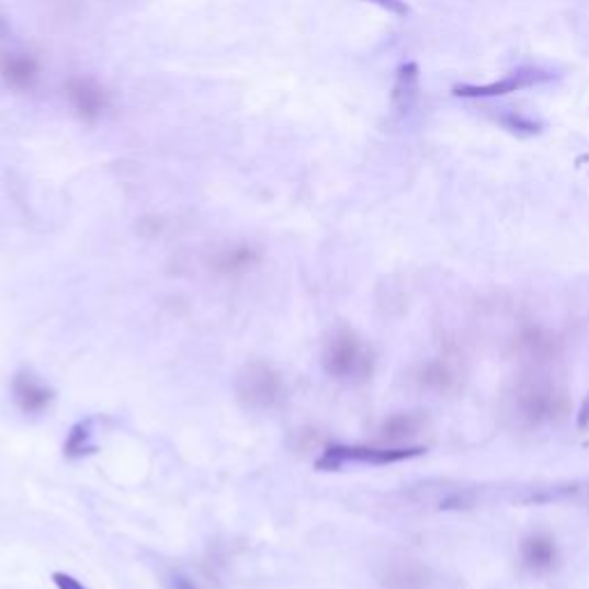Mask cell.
I'll use <instances>...</instances> for the list:
<instances>
[{"mask_svg":"<svg viewBox=\"0 0 589 589\" xmlns=\"http://www.w3.org/2000/svg\"><path fill=\"white\" fill-rule=\"evenodd\" d=\"M415 383L435 396H452L463 387V364L456 355L442 352L417 366Z\"/></svg>","mask_w":589,"mask_h":589,"instance_id":"52a82bcc","label":"cell"},{"mask_svg":"<svg viewBox=\"0 0 589 589\" xmlns=\"http://www.w3.org/2000/svg\"><path fill=\"white\" fill-rule=\"evenodd\" d=\"M419 65L417 63H404L396 69L394 88H392V104L396 111L406 113L415 106L419 100Z\"/></svg>","mask_w":589,"mask_h":589,"instance_id":"9a60e30c","label":"cell"},{"mask_svg":"<svg viewBox=\"0 0 589 589\" xmlns=\"http://www.w3.org/2000/svg\"><path fill=\"white\" fill-rule=\"evenodd\" d=\"M427 454V446H366V444H329L316 461L320 473H339L348 465H371L383 467L404 463Z\"/></svg>","mask_w":589,"mask_h":589,"instance_id":"277c9868","label":"cell"},{"mask_svg":"<svg viewBox=\"0 0 589 589\" xmlns=\"http://www.w3.org/2000/svg\"><path fill=\"white\" fill-rule=\"evenodd\" d=\"M322 369L341 383H366L375 371V352L355 329L337 327L325 341Z\"/></svg>","mask_w":589,"mask_h":589,"instance_id":"7a4b0ae2","label":"cell"},{"mask_svg":"<svg viewBox=\"0 0 589 589\" xmlns=\"http://www.w3.org/2000/svg\"><path fill=\"white\" fill-rule=\"evenodd\" d=\"M258 263H261V253H258L253 247L233 245V247H226V249H222V251H217L215 256H212L209 270L215 274H219V276L233 279V276L247 274Z\"/></svg>","mask_w":589,"mask_h":589,"instance_id":"4fadbf2b","label":"cell"},{"mask_svg":"<svg viewBox=\"0 0 589 589\" xmlns=\"http://www.w3.org/2000/svg\"><path fill=\"white\" fill-rule=\"evenodd\" d=\"M521 562L525 571L532 576H548L555 571L559 562V551L555 539L546 532H534L523 539L521 544Z\"/></svg>","mask_w":589,"mask_h":589,"instance_id":"8fae6325","label":"cell"},{"mask_svg":"<svg viewBox=\"0 0 589 589\" xmlns=\"http://www.w3.org/2000/svg\"><path fill=\"white\" fill-rule=\"evenodd\" d=\"M427 427H429V421L421 412H396L381 423L378 438L385 444L400 446V442H408L421 435L423 431H427Z\"/></svg>","mask_w":589,"mask_h":589,"instance_id":"5bb4252c","label":"cell"},{"mask_svg":"<svg viewBox=\"0 0 589 589\" xmlns=\"http://www.w3.org/2000/svg\"><path fill=\"white\" fill-rule=\"evenodd\" d=\"M65 95L69 106L86 123H95L102 117V113L109 109V92L88 77H72L65 86Z\"/></svg>","mask_w":589,"mask_h":589,"instance_id":"ba28073f","label":"cell"},{"mask_svg":"<svg viewBox=\"0 0 589 589\" xmlns=\"http://www.w3.org/2000/svg\"><path fill=\"white\" fill-rule=\"evenodd\" d=\"M163 582H167V589H207L203 585V580L192 578L190 574H184V571H173Z\"/></svg>","mask_w":589,"mask_h":589,"instance_id":"ac0fdd59","label":"cell"},{"mask_svg":"<svg viewBox=\"0 0 589 589\" xmlns=\"http://www.w3.org/2000/svg\"><path fill=\"white\" fill-rule=\"evenodd\" d=\"M52 578H54V585H56L58 589H86L75 576L63 574V571H56Z\"/></svg>","mask_w":589,"mask_h":589,"instance_id":"ffe728a7","label":"cell"},{"mask_svg":"<svg viewBox=\"0 0 589 589\" xmlns=\"http://www.w3.org/2000/svg\"><path fill=\"white\" fill-rule=\"evenodd\" d=\"M495 123L500 127H505L507 132L516 134V136H536L541 134V123L534 121L530 115H523L518 111H509V109H498V113L492 115Z\"/></svg>","mask_w":589,"mask_h":589,"instance_id":"e0dca14e","label":"cell"},{"mask_svg":"<svg viewBox=\"0 0 589 589\" xmlns=\"http://www.w3.org/2000/svg\"><path fill=\"white\" fill-rule=\"evenodd\" d=\"M505 410L513 427L523 431H539L567 419L571 398L567 387L546 369H528L509 387L505 396Z\"/></svg>","mask_w":589,"mask_h":589,"instance_id":"6da1fadb","label":"cell"},{"mask_svg":"<svg viewBox=\"0 0 589 589\" xmlns=\"http://www.w3.org/2000/svg\"><path fill=\"white\" fill-rule=\"evenodd\" d=\"M92 423L95 421L86 419V421H79V423H75L72 429H69L67 440H65V456L67 458H83L98 450L95 442H92Z\"/></svg>","mask_w":589,"mask_h":589,"instance_id":"2e32d148","label":"cell"},{"mask_svg":"<svg viewBox=\"0 0 589 589\" xmlns=\"http://www.w3.org/2000/svg\"><path fill=\"white\" fill-rule=\"evenodd\" d=\"M39 60L29 52L0 54V77L14 90H33L39 81Z\"/></svg>","mask_w":589,"mask_h":589,"instance_id":"7c38bea8","label":"cell"},{"mask_svg":"<svg viewBox=\"0 0 589 589\" xmlns=\"http://www.w3.org/2000/svg\"><path fill=\"white\" fill-rule=\"evenodd\" d=\"M511 350L530 369H548L562 358L564 341L544 325L523 322L511 337Z\"/></svg>","mask_w":589,"mask_h":589,"instance_id":"5b68a950","label":"cell"},{"mask_svg":"<svg viewBox=\"0 0 589 589\" xmlns=\"http://www.w3.org/2000/svg\"><path fill=\"white\" fill-rule=\"evenodd\" d=\"M362 3H371V5H378L381 10L394 14V16H406L410 10L406 5V0H362Z\"/></svg>","mask_w":589,"mask_h":589,"instance_id":"d6986e66","label":"cell"},{"mask_svg":"<svg viewBox=\"0 0 589 589\" xmlns=\"http://www.w3.org/2000/svg\"><path fill=\"white\" fill-rule=\"evenodd\" d=\"M12 396L19 410L26 415H39L44 410H49L56 398L54 389L44 381H39V375H35L33 371H19L14 375Z\"/></svg>","mask_w":589,"mask_h":589,"instance_id":"30bf717a","label":"cell"},{"mask_svg":"<svg viewBox=\"0 0 589 589\" xmlns=\"http://www.w3.org/2000/svg\"><path fill=\"white\" fill-rule=\"evenodd\" d=\"M383 589H435V574L417 559H392L381 571Z\"/></svg>","mask_w":589,"mask_h":589,"instance_id":"9c48e42d","label":"cell"},{"mask_svg":"<svg viewBox=\"0 0 589 589\" xmlns=\"http://www.w3.org/2000/svg\"><path fill=\"white\" fill-rule=\"evenodd\" d=\"M578 431L587 435L585 444L589 446V398H585V404H582V408L578 412Z\"/></svg>","mask_w":589,"mask_h":589,"instance_id":"44dd1931","label":"cell"},{"mask_svg":"<svg viewBox=\"0 0 589 589\" xmlns=\"http://www.w3.org/2000/svg\"><path fill=\"white\" fill-rule=\"evenodd\" d=\"M235 396L249 412H270L286 400V381L272 364L253 360L235 378Z\"/></svg>","mask_w":589,"mask_h":589,"instance_id":"3957f363","label":"cell"},{"mask_svg":"<svg viewBox=\"0 0 589 589\" xmlns=\"http://www.w3.org/2000/svg\"><path fill=\"white\" fill-rule=\"evenodd\" d=\"M551 79L553 75L544 72V69L523 67V69H516V72L507 75L500 81L482 83V86L461 83V86H454L452 92H454V98H461V100H490V98H505V95H511V92H521L525 88L548 83Z\"/></svg>","mask_w":589,"mask_h":589,"instance_id":"8992f818","label":"cell"}]
</instances>
